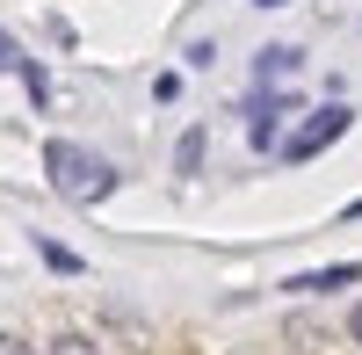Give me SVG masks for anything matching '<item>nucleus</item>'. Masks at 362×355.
I'll return each instance as SVG.
<instances>
[{"label":"nucleus","instance_id":"obj_1","mask_svg":"<svg viewBox=\"0 0 362 355\" xmlns=\"http://www.w3.org/2000/svg\"><path fill=\"white\" fill-rule=\"evenodd\" d=\"M44 174H51V189L66 196V203H102L116 189V167L102 153H87V145H66V138L44 145Z\"/></svg>","mask_w":362,"mask_h":355},{"label":"nucleus","instance_id":"obj_2","mask_svg":"<svg viewBox=\"0 0 362 355\" xmlns=\"http://www.w3.org/2000/svg\"><path fill=\"white\" fill-rule=\"evenodd\" d=\"M348 124H355V116H348V102H326V109H312L305 124H297V138L283 145V160H312V153H326L334 138H348Z\"/></svg>","mask_w":362,"mask_h":355},{"label":"nucleus","instance_id":"obj_3","mask_svg":"<svg viewBox=\"0 0 362 355\" xmlns=\"http://www.w3.org/2000/svg\"><path fill=\"white\" fill-rule=\"evenodd\" d=\"M305 73V51H290V44H268L261 58H254V80L261 87H276V80H297Z\"/></svg>","mask_w":362,"mask_h":355},{"label":"nucleus","instance_id":"obj_4","mask_svg":"<svg viewBox=\"0 0 362 355\" xmlns=\"http://www.w3.org/2000/svg\"><path fill=\"white\" fill-rule=\"evenodd\" d=\"M362 283V261H341V269H312V276H290L283 290H305V298H319V290H348Z\"/></svg>","mask_w":362,"mask_h":355},{"label":"nucleus","instance_id":"obj_5","mask_svg":"<svg viewBox=\"0 0 362 355\" xmlns=\"http://www.w3.org/2000/svg\"><path fill=\"white\" fill-rule=\"evenodd\" d=\"M276 116H297V109H290V102H276V95H261V102H254V145H261V153L276 145Z\"/></svg>","mask_w":362,"mask_h":355},{"label":"nucleus","instance_id":"obj_6","mask_svg":"<svg viewBox=\"0 0 362 355\" xmlns=\"http://www.w3.org/2000/svg\"><path fill=\"white\" fill-rule=\"evenodd\" d=\"M37 254H44V269H58V276H80V254H73V247H58V240H37Z\"/></svg>","mask_w":362,"mask_h":355},{"label":"nucleus","instance_id":"obj_7","mask_svg":"<svg viewBox=\"0 0 362 355\" xmlns=\"http://www.w3.org/2000/svg\"><path fill=\"white\" fill-rule=\"evenodd\" d=\"M174 167H181V174H196V167H203V131H189V138H181V153H174Z\"/></svg>","mask_w":362,"mask_h":355},{"label":"nucleus","instance_id":"obj_8","mask_svg":"<svg viewBox=\"0 0 362 355\" xmlns=\"http://www.w3.org/2000/svg\"><path fill=\"white\" fill-rule=\"evenodd\" d=\"M22 87H29V102H51V80H44V66H37V58L22 66Z\"/></svg>","mask_w":362,"mask_h":355},{"label":"nucleus","instance_id":"obj_9","mask_svg":"<svg viewBox=\"0 0 362 355\" xmlns=\"http://www.w3.org/2000/svg\"><path fill=\"white\" fill-rule=\"evenodd\" d=\"M22 66H29V58H22V44L8 37V29H0V73H22Z\"/></svg>","mask_w":362,"mask_h":355},{"label":"nucleus","instance_id":"obj_10","mask_svg":"<svg viewBox=\"0 0 362 355\" xmlns=\"http://www.w3.org/2000/svg\"><path fill=\"white\" fill-rule=\"evenodd\" d=\"M51 355H102L95 341H80V334H66V341H51Z\"/></svg>","mask_w":362,"mask_h":355},{"label":"nucleus","instance_id":"obj_11","mask_svg":"<svg viewBox=\"0 0 362 355\" xmlns=\"http://www.w3.org/2000/svg\"><path fill=\"white\" fill-rule=\"evenodd\" d=\"M0 355H29V341H15V334H0Z\"/></svg>","mask_w":362,"mask_h":355},{"label":"nucleus","instance_id":"obj_12","mask_svg":"<svg viewBox=\"0 0 362 355\" xmlns=\"http://www.w3.org/2000/svg\"><path fill=\"white\" fill-rule=\"evenodd\" d=\"M348 334H355V341H362V305H355V312H348Z\"/></svg>","mask_w":362,"mask_h":355},{"label":"nucleus","instance_id":"obj_13","mask_svg":"<svg viewBox=\"0 0 362 355\" xmlns=\"http://www.w3.org/2000/svg\"><path fill=\"white\" fill-rule=\"evenodd\" d=\"M348 218H362V196H355V203H348Z\"/></svg>","mask_w":362,"mask_h":355},{"label":"nucleus","instance_id":"obj_14","mask_svg":"<svg viewBox=\"0 0 362 355\" xmlns=\"http://www.w3.org/2000/svg\"><path fill=\"white\" fill-rule=\"evenodd\" d=\"M254 8H283V0H254Z\"/></svg>","mask_w":362,"mask_h":355}]
</instances>
